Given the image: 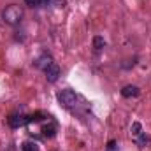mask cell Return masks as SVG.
I'll return each mask as SVG.
<instances>
[{"mask_svg":"<svg viewBox=\"0 0 151 151\" xmlns=\"http://www.w3.org/2000/svg\"><path fill=\"white\" fill-rule=\"evenodd\" d=\"M93 46H95V49H102V47L106 46V40L102 37H95L93 39Z\"/></svg>","mask_w":151,"mask_h":151,"instance_id":"obj_9","label":"cell"},{"mask_svg":"<svg viewBox=\"0 0 151 151\" xmlns=\"http://www.w3.org/2000/svg\"><path fill=\"white\" fill-rule=\"evenodd\" d=\"M56 99H58L60 106H63V107H67V109L74 107L76 104H77V95H76L72 90H62V91L56 95Z\"/></svg>","mask_w":151,"mask_h":151,"instance_id":"obj_2","label":"cell"},{"mask_svg":"<svg viewBox=\"0 0 151 151\" xmlns=\"http://www.w3.org/2000/svg\"><path fill=\"white\" fill-rule=\"evenodd\" d=\"M51 63H55V62H53V58H51V56H46V55H44V56H40V58L37 60V63H35V65H37L39 69L46 70V69H47V67H49Z\"/></svg>","mask_w":151,"mask_h":151,"instance_id":"obj_6","label":"cell"},{"mask_svg":"<svg viewBox=\"0 0 151 151\" xmlns=\"http://www.w3.org/2000/svg\"><path fill=\"white\" fill-rule=\"evenodd\" d=\"M21 150H23V151H40V150H39V144H37V142H32V141L23 142Z\"/></svg>","mask_w":151,"mask_h":151,"instance_id":"obj_8","label":"cell"},{"mask_svg":"<svg viewBox=\"0 0 151 151\" xmlns=\"http://www.w3.org/2000/svg\"><path fill=\"white\" fill-rule=\"evenodd\" d=\"M132 134H134V135H139V134H141V123L135 121V123L132 125Z\"/></svg>","mask_w":151,"mask_h":151,"instance_id":"obj_11","label":"cell"},{"mask_svg":"<svg viewBox=\"0 0 151 151\" xmlns=\"http://www.w3.org/2000/svg\"><path fill=\"white\" fill-rule=\"evenodd\" d=\"M107 151H118V144H116V141H111V142L107 144Z\"/></svg>","mask_w":151,"mask_h":151,"instance_id":"obj_12","label":"cell"},{"mask_svg":"<svg viewBox=\"0 0 151 151\" xmlns=\"http://www.w3.org/2000/svg\"><path fill=\"white\" fill-rule=\"evenodd\" d=\"M28 123V116H18V114H12L11 118H9V125L12 127V128H18V127H23V125H27Z\"/></svg>","mask_w":151,"mask_h":151,"instance_id":"obj_4","label":"cell"},{"mask_svg":"<svg viewBox=\"0 0 151 151\" xmlns=\"http://www.w3.org/2000/svg\"><path fill=\"white\" fill-rule=\"evenodd\" d=\"M42 132H44V135H46V137H53V135H55V125L44 127V130H42Z\"/></svg>","mask_w":151,"mask_h":151,"instance_id":"obj_10","label":"cell"},{"mask_svg":"<svg viewBox=\"0 0 151 151\" xmlns=\"http://www.w3.org/2000/svg\"><path fill=\"white\" fill-rule=\"evenodd\" d=\"M137 144L146 148V146H151V135H146V134H139V139H137Z\"/></svg>","mask_w":151,"mask_h":151,"instance_id":"obj_7","label":"cell"},{"mask_svg":"<svg viewBox=\"0 0 151 151\" xmlns=\"http://www.w3.org/2000/svg\"><path fill=\"white\" fill-rule=\"evenodd\" d=\"M44 74H46V79H47L49 83H55V81L60 77V67H58L56 63H51V65L44 70Z\"/></svg>","mask_w":151,"mask_h":151,"instance_id":"obj_3","label":"cell"},{"mask_svg":"<svg viewBox=\"0 0 151 151\" xmlns=\"http://www.w3.org/2000/svg\"><path fill=\"white\" fill-rule=\"evenodd\" d=\"M141 91H139V88L137 86H134V84H128V86H125L123 90H121V95L125 97V99H132V97H137Z\"/></svg>","mask_w":151,"mask_h":151,"instance_id":"obj_5","label":"cell"},{"mask_svg":"<svg viewBox=\"0 0 151 151\" xmlns=\"http://www.w3.org/2000/svg\"><path fill=\"white\" fill-rule=\"evenodd\" d=\"M2 18L9 25H19V21L23 18V9L19 5H7L2 12Z\"/></svg>","mask_w":151,"mask_h":151,"instance_id":"obj_1","label":"cell"}]
</instances>
